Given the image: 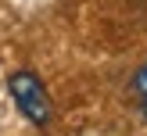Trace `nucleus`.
I'll return each mask as SVG.
<instances>
[{
    "instance_id": "f257e3e1",
    "label": "nucleus",
    "mask_w": 147,
    "mask_h": 136,
    "mask_svg": "<svg viewBox=\"0 0 147 136\" xmlns=\"http://www.w3.org/2000/svg\"><path fill=\"white\" fill-rule=\"evenodd\" d=\"M7 93L18 104V111L25 115L32 125H47L50 122V97L43 90V82L32 72H11L7 75Z\"/></svg>"
},
{
    "instance_id": "7ed1b4c3",
    "label": "nucleus",
    "mask_w": 147,
    "mask_h": 136,
    "mask_svg": "<svg viewBox=\"0 0 147 136\" xmlns=\"http://www.w3.org/2000/svg\"><path fill=\"white\" fill-rule=\"evenodd\" d=\"M140 111H144V122H147V97L140 100Z\"/></svg>"
},
{
    "instance_id": "f03ea898",
    "label": "nucleus",
    "mask_w": 147,
    "mask_h": 136,
    "mask_svg": "<svg viewBox=\"0 0 147 136\" xmlns=\"http://www.w3.org/2000/svg\"><path fill=\"white\" fill-rule=\"evenodd\" d=\"M129 90H133V97H136V100H144V97H147V61L133 72V82H129Z\"/></svg>"
}]
</instances>
